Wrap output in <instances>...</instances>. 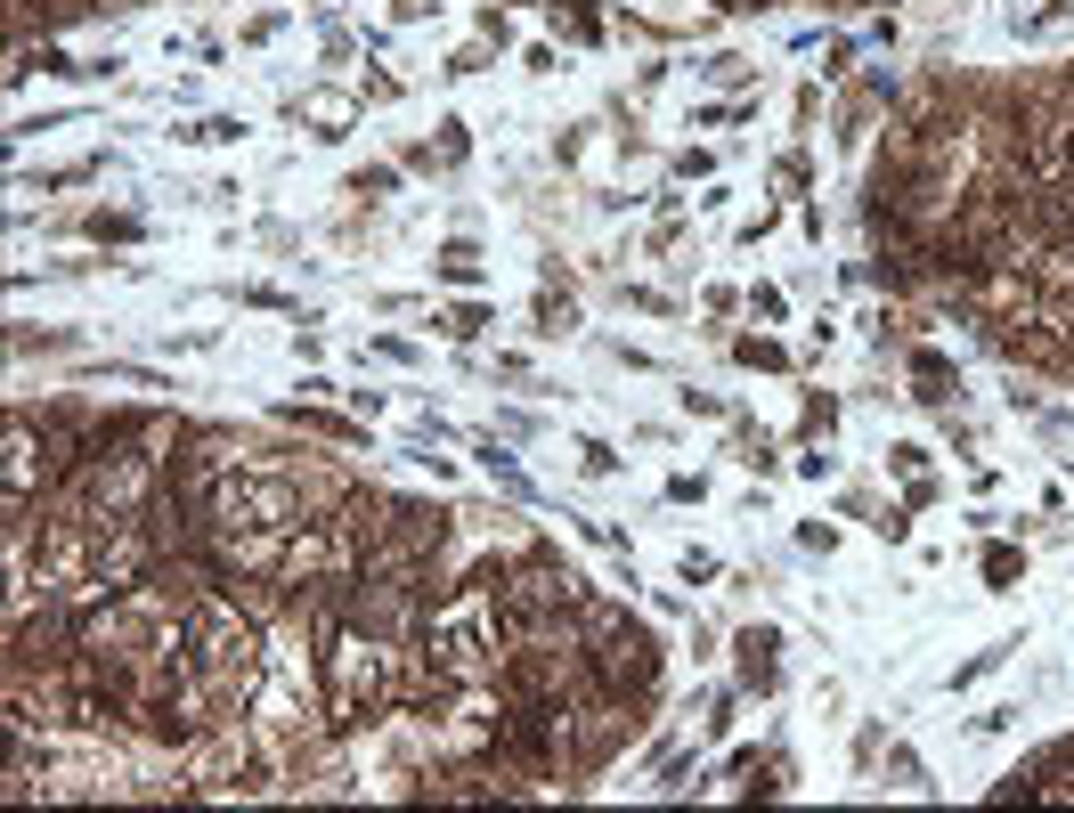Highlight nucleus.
Segmentation results:
<instances>
[{
  "instance_id": "f257e3e1",
  "label": "nucleus",
  "mask_w": 1074,
  "mask_h": 813,
  "mask_svg": "<svg viewBox=\"0 0 1074 813\" xmlns=\"http://www.w3.org/2000/svg\"><path fill=\"white\" fill-rule=\"evenodd\" d=\"M733 651H741V683H749V692H765V683H773V651H782V635H773V627H741V635H733Z\"/></svg>"
},
{
  "instance_id": "f03ea898",
  "label": "nucleus",
  "mask_w": 1074,
  "mask_h": 813,
  "mask_svg": "<svg viewBox=\"0 0 1074 813\" xmlns=\"http://www.w3.org/2000/svg\"><path fill=\"white\" fill-rule=\"evenodd\" d=\"M432 277H448V285H481V244H472V236H448L440 261H432Z\"/></svg>"
},
{
  "instance_id": "7ed1b4c3",
  "label": "nucleus",
  "mask_w": 1074,
  "mask_h": 813,
  "mask_svg": "<svg viewBox=\"0 0 1074 813\" xmlns=\"http://www.w3.org/2000/svg\"><path fill=\"white\" fill-rule=\"evenodd\" d=\"M472 456H481V464H489V472H497V480H505L513 496H529V472H521V464H513V456H505L497 440H472Z\"/></svg>"
},
{
  "instance_id": "20e7f679",
  "label": "nucleus",
  "mask_w": 1074,
  "mask_h": 813,
  "mask_svg": "<svg viewBox=\"0 0 1074 813\" xmlns=\"http://www.w3.org/2000/svg\"><path fill=\"white\" fill-rule=\"evenodd\" d=\"M733 358H741V366H765V374H782V366H790V350H782V342H757V334H741V342H733Z\"/></svg>"
},
{
  "instance_id": "39448f33",
  "label": "nucleus",
  "mask_w": 1074,
  "mask_h": 813,
  "mask_svg": "<svg viewBox=\"0 0 1074 813\" xmlns=\"http://www.w3.org/2000/svg\"><path fill=\"white\" fill-rule=\"evenodd\" d=\"M481 318H489V309H472V301H464V309H440L432 326H440L448 342H472V334H481Z\"/></svg>"
},
{
  "instance_id": "423d86ee",
  "label": "nucleus",
  "mask_w": 1074,
  "mask_h": 813,
  "mask_svg": "<svg viewBox=\"0 0 1074 813\" xmlns=\"http://www.w3.org/2000/svg\"><path fill=\"white\" fill-rule=\"evenodd\" d=\"M1018 570H1026V553H1018V545H985V578H993V586H1009Z\"/></svg>"
},
{
  "instance_id": "0eeeda50",
  "label": "nucleus",
  "mask_w": 1074,
  "mask_h": 813,
  "mask_svg": "<svg viewBox=\"0 0 1074 813\" xmlns=\"http://www.w3.org/2000/svg\"><path fill=\"white\" fill-rule=\"evenodd\" d=\"M578 456H586V472H594V480H611V472H619V448H611V440H578Z\"/></svg>"
},
{
  "instance_id": "6e6552de",
  "label": "nucleus",
  "mask_w": 1074,
  "mask_h": 813,
  "mask_svg": "<svg viewBox=\"0 0 1074 813\" xmlns=\"http://www.w3.org/2000/svg\"><path fill=\"white\" fill-rule=\"evenodd\" d=\"M912 374H920V399H944V358H936V350H920Z\"/></svg>"
},
{
  "instance_id": "1a4fd4ad",
  "label": "nucleus",
  "mask_w": 1074,
  "mask_h": 813,
  "mask_svg": "<svg viewBox=\"0 0 1074 813\" xmlns=\"http://www.w3.org/2000/svg\"><path fill=\"white\" fill-rule=\"evenodd\" d=\"M749 318H773V326H782V318H790V301L773 293V285H749Z\"/></svg>"
},
{
  "instance_id": "9d476101",
  "label": "nucleus",
  "mask_w": 1074,
  "mask_h": 813,
  "mask_svg": "<svg viewBox=\"0 0 1074 813\" xmlns=\"http://www.w3.org/2000/svg\"><path fill=\"white\" fill-rule=\"evenodd\" d=\"M546 17H554V25H562V33H578V41H594V33H603V25H594V17H586V9H562V0H554V9H546Z\"/></svg>"
},
{
  "instance_id": "9b49d317",
  "label": "nucleus",
  "mask_w": 1074,
  "mask_h": 813,
  "mask_svg": "<svg viewBox=\"0 0 1074 813\" xmlns=\"http://www.w3.org/2000/svg\"><path fill=\"white\" fill-rule=\"evenodd\" d=\"M798 545H806V553H830V545H839V529H830V521H806Z\"/></svg>"
},
{
  "instance_id": "f8f14e48",
  "label": "nucleus",
  "mask_w": 1074,
  "mask_h": 813,
  "mask_svg": "<svg viewBox=\"0 0 1074 813\" xmlns=\"http://www.w3.org/2000/svg\"><path fill=\"white\" fill-rule=\"evenodd\" d=\"M391 187H399L391 171H358V179H350V196H391Z\"/></svg>"
},
{
  "instance_id": "ddd939ff",
  "label": "nucleus",
  "mask_w": 1074,
  "mask_h": 813,
  "mask_svg": "<svg viewBox=\"0 0 1074 813\" xmlns=\"http://www.w3.org/2000/svg\"><path fill=\"white\" fill-rule=\"evenodd\" d=\"M668 505H700V472H676L668 480Z\"/></svg>"
}]
</instances>
